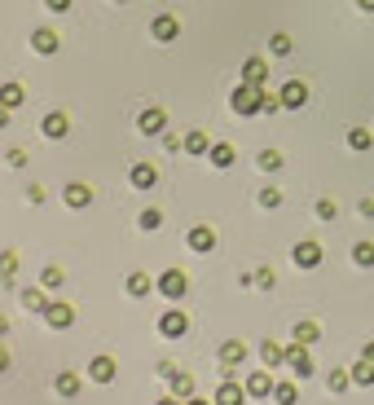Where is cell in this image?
<instances>
[{"label": "cell", "mask_w": 374, "mask_h": 405, "mask_svg": "<svg viewBox=\"0 0 374 405\" xmlns=\"http://www.w3.org/2000/svg\"><path fill=\"white\" fill-rule=\"evenodd\" d=\"M260 106H264V84H247V79H243V84L229 93V111L243 115V119L260 115Z\"/></svg>", "instance_id": "6da1fadb"}, {"label": "cell", "mask_w": 374, "mask_h": 405, "mask_svg": "<svg viewBox=\"0 0 374 405\" xmlns=\"http://www.w3.org/2000/svg\"><path fill=\"white\" fill-rule=\"evenodd\" d=\"M154 291H159L163 300H185V291H189L185 269H163L159 278H154Z\"/></svg>", "instance_id": "7a4b0ae2"}, {"label": "cell", "mask_w": 374, "mask_h": 405, "mask_svg": "<svg viewBox=\"0 0 374 405\" xmlns=\"http://www.w3.org/2000/svg\"><path fill=\"white\" fill-rule=\"evenodd\" d=\"M44 326L49 330H71L75 326V304H66V300H49V308H44Z\"/></svg>", "instance_id": "3957f363"}, {"label": "cell", "mask_w": 374, "mask_h": 405, "mask_svg": "<svg viewBox=\"0 0 374 405\" xmlns=\"http://www.w3.org/2000/svg\"><path fill=\"white\" fill-rule=\"evenodd\" d=\"M286 370L295 379L317 375V366H312V357H308V343H286Z\"/></svg>", "instance_id": "277c9868"}, {"label": "cell", "mask_w": 374, "mask_h": 405, "mask_svg": "<svg viewBox=\"0 0 374 405\" xmlns=\"http://www.w3.org/2000/svg\"><path fill=\"white\" fill-rule=\"evenodd\" d=\"M137 133L141 137H163L167 133V111L163 106H146V111L137 115Z\"/></svg>", "instance_id": "5b68a950"}, {"label": "cell", "mask_w": 374, "mask_h": 405, "mask_svg": "<svg viewBox=\"0 0 374 405\" xmlns=\"http://www.w3.org/2000/svg\"><path fill=\"white\" fill-rule=\"evenodd\" d=\"M185 330H189L185 308H167V313L159 317V335H163V339H185Z\"/></svg>", "instance_id": "8992f818"}, {"label": "cell", "mask_w": 374, "mask_h": 405, "mask_svg": "<svg viewBox=\"0 0 374 405\" xmlns=\"http://www.w3.org/2000/svg\"><path fill=\"white\" fill-rule=\"evenodd\" d=\"M115 375H119V361H115V357L111 352H97V357H93V361H88V379H93V384H115Z\"/></svg>", "instance_id": "52a82bcc"}, {"label": "cell", "mask_w": 374, "mask_h": 405, "mask_svg": "<svg viewBox=\"0 0 374 405\" xmlns=\"http://www.w3.org/2000/svg\"><path fill=\"white\" fill-rule=\"evenodd\" d=\"M84 379H88V375H75V370H57V375H53V392H57L62 401H75L80 392H84Z\"/></svg>", "instance_id": "ba28073f"}, {"label": "cell", "mask_w": 374, "mask_h": 405, "mask_svg": "<svg viewBox=\"0 0 374 405\" xmlns=\"http://www.w3.org/2000/svg\"><path fill=\"white\" fill-rule=\"evenodd\" d=\"M277 97H282V111H299V106L308 102V84L304 79H286V84L277 88Z\"/></svg>", "instance_id": "9c48e42d"}, {"label": "cell", "mask_w": 374, "mask_h": 405, "mask_svg": "<svg viewBox=\"0 0 374 405\" xmlns=\"http://www.w3.org/2000/svg\"><path fill=\"white\" fill-rule=\"evenodd\" d=\"M62 202H66L71 211H84V207L93 202V185H84V181H66V185H62Z\"/></svg>", "instance_id": "30bf717a"}, {"label": "cell", "mask_w": 374, "mask_h": 405, "mask_svg": "<svg viewBox=\"0 0 374 405\" xmlns=\"http://www.w3.org/2000/svg\"><path fill=\"white\" fill-rule=\"evenodd\" d=\"M185 247H189V252H198V256L216 252V229H212V225H194V229L185 234Z\"/></svg>", "instance_id": "8fae6325"}, {"label": "cell", "mask_w": 374, "mask_h": 405, "mask_svg": "<svg viewBox=\"0 0 374 405\" xmlns=\"http://www.w3.org/2000/svg\"><path fill=\"white\" fill-rule=\"evenodd\" d=\"M291 260H295V269H317V265H321V243H312V238H304V243H295Z\"/></svg>", "instance_id": "7c38bea8"}, {"label": "cell", "mask_w": 374, "mask_h": 405, "mask_svg": "<svg viewBox=\"0 0 374 405\" xmlns=\"http://www.w3.org/2000/svg\"><path fill=\"white\" fill-rule=\"evenodd\" d=\"M31 49L40 53V57H53L57 49H62V40H57L53 27H35V31H31Z\"/></svg>", "instance_id": "4fadbf2b"}, {"label": "cell", "mask_w": 374, "mask_h": 405, "mask_svg": "<svg viewBox=\"0 0 374 405\" xmlns=\"http://www.w3.org/2000/svg\"><path fill=\"white\" fill-rule=\"evenodd\" d=\"M128 185L132 189H154L159 185V168H154V163H132L128 168Z\"/></svg>", "instance_id": "5bb4252c"}, {"label": "cell", "mask_w": 374, "mask_h": 405, "mask_svg": "<svg viewBox=\"0 0 374 405\" xmlns=\"http://www.w3.org/2000/svg\"><path fill=\"white\" fill-rule=\"evenodd\" d=\"M216 405H247V388L225 375L221 384H216Z\"/></svg>", "instance_id": "9a60e30c"}, {"label": "cell", "mask_w": 374, "mask_h": 405, "mask_svg": "<svg viewBox=\"0 0 374 405\" xmlns=\"http://www.w3.org/2000/svg\"><path fill=\"white\" fill-rule=\"evenodd\" d=\"M18 269H22V256L14 252V247H5V252H0V287H14Z\"/></svg>", "instance_id": "2e32d148"}, {"label": "cell", "mask_w": 374, "mask_h": 405, "mask_svg": "<svg viewBox=\"0 0 374 405\" xmlns=\"http://www.w3.org/2000/svg\"><path fill=\"white\" fill-rule=\"evenodd\" d=\"M150 35H154V40H159V44H172L176 35H180V22H176L172 14H159V18L150 22Z\"/></svg>", "instance_id": "e0dca14e"}, {"label": "cell", "mask_w": 374, "mask_h": 405, "mask_svg": "<svg viewBox=\"0 0 374 405\" xmlns=\"http://www.w3.org/2000/svg\"><path fill=\"white\" fill-rule=\"evenodd\" d=\"M124 291L132 295V300H146V295L154 291V278H150V273H141V269H132L124 278Z\"/></svg>", "instance_id": "ac0fdd59"}, {"label": "cell", "mask_w": 374, "mask_h": 405, "mask_svg": "<svg viewBox=\"0 0 374 405\" xmlns=\"http://www.w3.org/2000/svg\"><path fill=\"white\" fill-rule=\"evenodd\" d=\"M18 304L27 308V313H44V308H49V291H44V287H22Z\"/></svg>", "instance_id": "d6986e66"}, {"label": "cell", "mask_w": 374, "mask_h": 405, "mask_svg": "<svg viewBox=\"0 0 374 405\" xmlns=\"http://www.w3.org/2000/svg\"><path fill=\"white\" fill-rule=\"evenodd\" d=\"M40 133L49 137V141H62V137L71 133V119H66L62 111H49V115H44V124H40Z\"/></svg>", "instance_id": "ffe728a7"}, {"label": "cell", "mask_w": 374, "mask_h": 405, "mask_svg": "<svg viewBox=\"0 0 374 405\" xmlns=\"http://www.w3.org/2000/svg\"><path fill=\"white\" fill-rule=\"evenodd\" d=\"M247 361V343L243 339H225L221 343V366L225 370H234V366H243Z\"/></svg>", "instance_id": "44dd1931"}, {"label": "cell", "mask_w": 374, "mask_h": 405, "mask_svg": "<svg viewBox=\"0 0 374 405\" xmlns=\"http://www.w3.org/2000/svg\"><path fill=\"white\" fill-rule=\"evenodd\" d=\"M247 397L251 401H269L273 397V375H247Z\"/></svg>", "instance_id": "7402d4cb"}, {"label": "cell", "mask_w": 374, "mask_h": 405, "mask_svg": "<svg viewBox=\"0 0 374 405\" xmlns=\"http://www.w3.org/2000/svg\"><path fill=\"white\" fill-rule=\"evenodd\" d=\"M22 102H27V84H18V79H5V84H0V106L18 111Z\"/></svg>", "instance_id": "603a6c76"}, {"label": "cell", "mask_w": 374, "mask_h": 405, "mask_svg": "<svg viewBox=\"0 0 374 405\" xmlns=\"http://www.w3.org/2000/svg\"><path fill=\"white\" fill-rule=\"evenodd\" d=\"M207 159H212V168H234V159H238V150L229 146V141H212V150H207Z\"/></svg>", "instance_id": "cb8c5ba5"}, {"label": "cell", "mask_w": 374, "mask_h": 405, "mask_svg": "<svg viewBox=\"0 0 374 405\" xmlns=\"http://www.w3.org/2000/svg\"><path fill=\"white\" fill-rule=\"evenodd\" d=\"M172 397H180V401H189V397H198V384H194V375H185V370H176L172 379Z\"/></svg>", "instance_id": "d4e9b609"}, {"label": "cell", "mask_w": 374, "mask_h": 405, "mask_svg": "<svg viewBox=\"0 0 374 405\" xmlns=\"http://www.w3.org/2000/svg\"><path fill=\"white\" fill-rule=\"evenodd\" d=\"M260 361L269 366V370H277V366H286V348H282L277 339H264V343H260Z\"/></svg>", "instance_id": "484cf974"}, {"label": "cell", "mask_w": 374, "mask_h": 405, "mask_svg": "<svg viewBox=\"0 0 374 405\" xmlns=\"http://www.w3.org/2000/svg\"><path fill=\"white\" fill-rule=\"evenodd\" d=\"M243 79L247 84H264V79H269V62H264V57H247L243 62Z\"/></svg>", "instance_id": "4316f807"}, {"label": "cell", "mask_w": 374, "mask_h": 405, "mask_svg": "<svg viewBox=\"0 0 374 405\" xmlns=\"http://www.w3.org/2000/svg\"><path fill=\"white\" fill-rule=\"evenodd\" d=\"M40 287H44V291H62V287H66V269L44 265V269H40Z\"/></svg>", "instance_id": "83f0119b"}, {"label": "cell", "mask_w": 374, "mask_h": 405, "mask_svg": "<svg viewBox=\"0 0 374 405\" xmlns=\"http://www.w3.org/2000/svg\"><path fill=\"white\" fill-rule=\"evenodd\" d=\"M273 401L277 405H295L299 401V388L291 384V379H277V384H273Z\"/></svg>", "instance_id": "f1b7e54d"}, {"label": "cell", "mask_w": 374, "mask_h": 405, "mask_svg": "<svg viewBox=\"0 0 374 405\" xmlns=\"http://www.w3.org/2000/svg\"><path fill=\"white\" fill-rule=\"evenodd\" d=\"M291 339L295 343H317L321 339V326H317V321H299V326L291 330Z\"/></svg>", "instance_id": "f546056e"}, {"label": "cell", "mask_w": 374, "mask_h": 405, "mask_svg": "<svg viewBox=\"0 0 374 405\" xmlns=\"http://www.w3.org/2000/svg\"><path fill=\"white\" fill-rule=\"evenodd\" d=\"M207 150H212L207 133H198V128H194V133H185V154H207Z\"/></svg>", "instance_id": "4dcf8cb0"}, {"label": "cell", "mask_w": 374, "mask_h": 405, "mask_svg": "<svg viewBox=\"0 0 374 405\" xmlns=\"http://www.w3.org/2000/svg\"><path fill=\"white\" fill-rule=\"evenodd\" d=\"M256 163H260V172H282V150H260L256 154Z\"/></svg>", "instance_id": "1f68e13d"}, {"label": "cell", "mask_w": 374, "mask_h": 405, "mask_svg": "<svg viewBox=\"0 0 374 405\" xmlns=\"http://www.w3.org/2000/svg\"><path fill=\"white\" fill-rule=\"evenodd\" d=\"M159 225H163V211H159V207H146V211L137 216V229H141V234H154Z\"/></svg>", "instance_id": "d6a6232c"}, {"label": "cell", "mask_w": 374, "mask_h": 405, "mask_svg": "<svg viewBox=\"0 0 374 405\" xmlns=\"http://www.w3.org/2000/svg\"><path fill=\"white\" fill-rule=\"evenodd\" d=\"M353 384H361V388L374 384V361H370V357H361V361L353 366Z\"/></svg>", "instance_id": "836d02e7"}, {"label": "cell", "mask_w": 374, "mask_h": 405, "mask_svg": "<svg viewBox=\"0 0 374 405\" xmlns=\"http://www.w3.org/2000/svg\"><path fill=\"white\" fill-rule=\"evenodd\" d=\"M326 388H330V392H348V388H353V370H330V375H326Z\"/></svg>", "instance_id": "e575fe53"}, {"label": "cell", "mask_w": 374, "mask_h": 405, "mask_svg": "<svg viewBox=\"0 0 374 405\" xmlns=\"http://www.w3.org/2000/svg\"><path fill=\"white\" fill-rule=\"evenodd\" d=\"M353 265L374 269V243H357V247H353Z\"/></svg>", "instance_id": "d590c367"}, {"label": "cell", "mask_w": 374, "mask_h": 405, "mask_svg": "<svg viewBox=\"0 0 374 405\" xmlns=\"http://www.w3.org/2000/svg\"><path fill=\"white\" fill-rule=\"evenodd\" d=\"M269 53H273V57H286V53H291V35H286V31H273V35H269Z\"/></svg>", "instance_id": "8d00e7d4"}, {"label": "cell", "mask_w": 374, "mask_h": 405, "mask_svg": "<svg viewBox=\"0 0 374 405\" xmlns=\"http://www.w3.org/2000/svg\"><path fill=\"white\" fill-rule=\"evenodd\" d=\"M370 133H366V128H353V133H348V146H353V150H370Z\"/></svg>", "instance_id": "74e56055"}, {"label": "cell", "mask_w": 374, "mask_h": 405, "mask_svg": "<svg viewBox=\"0 0 374 405\" xmlns=\"http://www.w3.org/2000/svg\"><path fill=\"white\" fill-rule=\"evenodd\" d=\"M260 207H282V189L264 185V189H260Z\"/></svg>", "instance_id": "f35d334b"}, {"label": "cell", "mask_w": 374, "mask_h": 405, "mask_svg": "<svg viewBox=\"0 0 374 405\" xmlns=\"http://www.w3.org/2000/svg\"><path fill=\"white\" fill-rule=\"evenodd\" d=\"M251 282H256V287H264V291H273L277 273H273V269H256V273H251Z\"/></svg>", "instance_id": "ab89813d"}, {"label": "cell", "mask_w": 374, "mask_h": 405, "mask_svg": "<svg viewBox=\"0 0 374 405\" xmlns=\"http://www.w3.org/2000/svg\"><path fill=\"white\" fill-rule=\"evenodd\" d=\"M5 163H9V168H27V150H22V146L5 150Z\"/></svg>", "instance_id": "60d3db41"}, {"label": "cell", "mask_w": 374, "mask_h": 405, "mask_svg": "<svg viewBox=\"0 0 374 405\" xmlns=\"http://www.w3.org/2000/svg\"><path fill=\"white\" fill-rule=\"evenodd\" d=\"M44 198H49V189H44V185H27V202H31V207H40Z\"/></svg>", "instance_id": "b9f144b4"}, {"label": "cell", "mask_w": 374, "mask_h": 405, "mask_svg": "<svg viewBox=\"0 0 374 405\" xmlns=\"http://www.w3.org/2000/svg\"><path fill=\"white\" fill-rule=\"evenodd\" d=\"M163 150H167V154L185 150V137H176V133H163Z\"/></svg>", "instance_id": "7bdbcfd3"}, {"label": "cell", "mask_w": 374, "mask_h": 405, "mask_svg": "<svg viewBox=\"0 0 374 405\" xmlns=\"http://www.w3.org/2000/svg\"><path fill=\"white\" fill-rule=\"evenodd\" d=\"M317 216H321V220H335V216H339V207H335L330 198H321V202H317Z\"/></svg>", "instance_id": "ee69618b"}, {"label": "cell", "mask_w": 374, "mask_h": 405, "mask_svg": "<svg viewBox=\"0 0 374 405\" xmlns=\"http://www.w3.org/2000/svg\"><path fill=\"white\" fill-rule=\"evenodd\" d=\"M71 5H75V0H44V9H49V14H66Z\"/></svg>", "instance_id": "f6af8a7d"}, {"label": "cell", "mask_w": 374, "mask_h": 405, "mask_svg": "<svg viewBox=\"0 0 374 405\" xmlns=\"http://www.w3.org/2000/svg\"><path fill=\"white\" fill-rule=\"evenodd\" d=\"M9 366H14V357H9V348L0 343V375H9Z\"/></svg>", "instance_id": "bcb514c9"}, {"label": "cell", "mask_w": 374, "mask_h": 405, "mask_svg": "<svg viewBox=\"0 0 374 405\" xmlns=\"http://www.w3.org/2000/svg\"><path fill=\"white\" fill-rule=\"evenodd\" d=\"M9 115H14V111H9V106H0V133L9 128Z\"/></svg>", "instance_id": "7dc6e473"}, {"label": "cell", "mask_w": 374, "mask_h": 405, "mask_svg": "<svg viewBox=\"0 0 374 405\" xmlns=\"http://www.w3.org/2000/svg\"><path fill=\"white\" fill-rule=\"evenodd\" d=\"M159 405H185L180 397H172V392H167V397H159Z\"/></svg>", "instance_id": "c3c4849f"}, {"label": "cell", "mask_w": 374, "mask_h": 405, "mask_svg": "<svg viewBox=\"0 0 374 405\" xmlns=\"http://www.w3.org/2000/svg\"><path fill=\"white\" fill-rule=\"evenodd\" d=\"M361 5V14H374V0H357Z\"/></svg>", "instance_id": "681fc988"}, {"label": "cell", "mask_w": 374, "mask_h": 405, "mask_svg": "<svg viewBox=\"0 0 374 405\" xmlns=\"http://www.w3.org/2000/svg\"><path fill=\"white\" fill-rule=\"evenodd\" d=\"M0 335H9V317L5 313H0Z\"/></svg>", "instance_id": "f907efd6"}, {"label": "cell", "mask_w": 374, "mask_h": 405, "mask_svg": "<svg viewBox=\"0 0 374 405\" xmlns=\"http://www.w3.org/2000/svg\"><path fill=\"white\" fill-rule=\"evenodd\" d=\"M185 405H216V401H203V397H189Z\"/></svg>", "instance_id": "816d5d0a"}, {"label": "cell", "mask_w": 374, "mask_h": 405, "mask_svg": "<svg viewBox=\"0 0 374 405\" xmlns=\"http://www.w3.org/2000/svg\"><path fill=\"white\" fill-rule=\"evenodd\" d=\"M366 357H370V361H374V339H370V343H366Z\"/></svg>", "instance_id": "f5cc1de1"}, {"label": "cell", "mask_w": 374, "mask_h": 405, "mask_svg": "<svg viewBox=\"0 0 374 405\" xmlns=\"http://www.w3.org/2000/svg\"><path fill=\"white\" fill-rule=\"evenodd\" d=\"M115 5H128V0H115Z\"/></svg>", "instance_id": "db71d44e"}]
</instances>
